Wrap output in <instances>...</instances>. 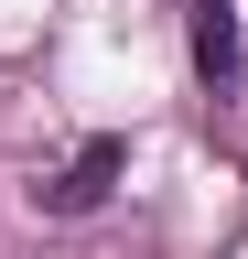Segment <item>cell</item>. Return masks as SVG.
Listing matches in <instances>:
<instances>
[{
	"label": "cell",
	"instance_id": "cell-1",
	"mask_svg": "<svg viewBox=\"0 0 248 259\" xmlns=\"http://www.w3.org/2000/svg\"><path fill=\"white\" fill-rule=\"evenodd\" d=\"M119 162H130V141H86L65 173H43V184H33V205H54V216H86V205L108 194V173H119Z\"/></svg>",
	"mask_w": 248,
	"mask_h": 259
},
{
	"label": "cell",
	"instance_id": "cell-2",
	"mask_svg": "<svg viewBox=\"0 0 248 259\" xmlns=\"http://www.w3.org/2000/svg\"><path fill=\"white\" fill-rule=\"evenodd\" d=\"M194 76L216 97L237 87V0H194Z\"/></svg>",
	"mask_w": 248,
	"mask_h": 259
}]
</instances>
